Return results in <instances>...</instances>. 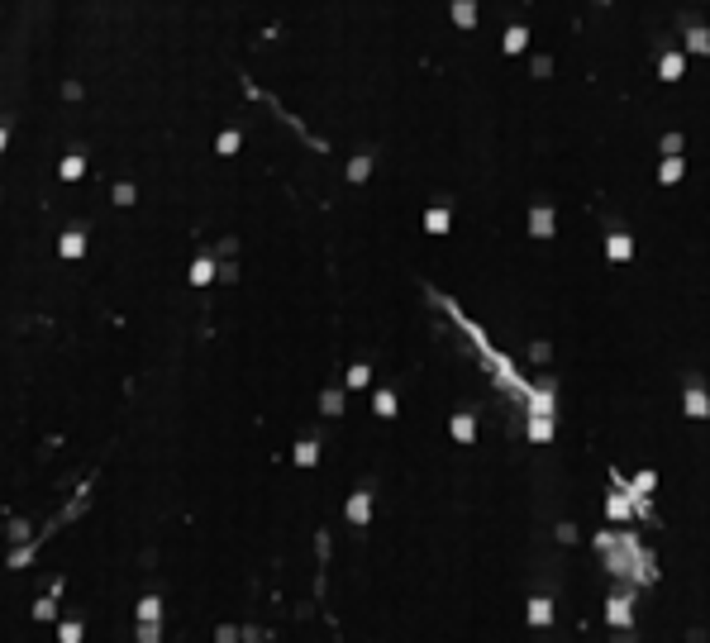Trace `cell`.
<instances>
[{
  "label": "cell",
  "mask_w": 710,
  "mask_h": 643,
  "mask_svg": "<svg viewBox=\"0 0 710 643\" xmlns=\"http://www.w3.org/2000/svg\"><path fill=\"white\" fill-rule=\"evenodd\" d=\"M5 143H10V119H0V153H5Z\"/></svg>",
  "instance_id": "d590c367"
},
{
  "label": "cell",
  "mask_w": 710,
  "mask_h": 643,
  "mask_svg": "<svg viewBox=\"0 0 710 643\" xmlns=\"http://www.w3.org/2000/svg\"><path fill=\"white\" fill-rule=\"evenodd\" d=\"M110 200H114V205H134V200H138V191L129 186V182H114V191H110Z\"/></svg>",
  "instance_id": "4dcf8cb0"
},
{
  "label": "cell",
  "mask_w": 710,
  "mask_h": 643,
  "mask_svg": "<svg viewBox=\"0 0 710 643\" xmlns=\"http://www.w3.org/2000/svg\"><path fill=\"white\" fill-rule=\"evenodd\" d=\"M396 410H401V396H396L391 386H377V391H372V415H377V420H396Z\"/></svg>",
  "instance_id": "8fae6325"
},
{
  "label": "cell",
  "mask_w": 710,
  "mask_h": 643,
  "mask_svg": "<svg viewBox=\"0 0 710 643\" xmlns=\"http://www.w3.org/2000/svg\"><path fill=\"white\" fill-rule=\"evenodd\" d=\"M367 177H372V153H357V158L348 162V182L357 186V182H367Z\"/></svg>",
  "instance_id": "4316f807"
},
{
  "label": "cell",
  "mask_w": 710,
  "mask_h": 643,
  "mask_svg": "<svg viewBox=\"0 0 710 643\" xmlns=\"http://www.w3.org/2000/svg\"><path fill=\"white\" fill-rule=\"evenodd\" d=\"M320 410H325L329 420H339L343 415V386H325L320 391Z\"/></svg>",
  "instance_id": "44dd1931"
},
{
  "label": "cell",
  "mask_w": 710,
  "mask_h": 643,
  "mask_svg": "<svg viewBox=\"0 0 710 643\" xmlns=\"http://www.w3.org/2000/svg\"><path fill=\"white\" fill-rule=\"evenodd\" d=\"M138 643H163V624H138Z\"/></svg>",
  "instance_id": "d6a6232c"
},
{
  "label": "cell",
  "mask_w": 710,
  "mask_h": 643,
  "mask_svg": "<svg viewBox=\"0 0 710 643\" xmlns=\"http://www.w3.org/2000/svg\"><path fill=\"white\" fill-rule=\"evenodd\" d=\"M524 619H529V629H548V624H553V600H548V596H529Z\"/></svg>",
  "instance_id": "30bf717a"
},
{
  "label": "cell",
  "mask_w": 710,
  "mask_h": 643,
  "mask_svg": "<svg viewBox=\"0 0 710 643\" xmlns=\"http://www.w3.org/2000/svg\"><path fill=\"white\" fill-rule=\"evenodd\" d=\"M34 553H38V538H29V543H20V548L10 553V567H29V563H34Z\"/></svg>",
  "instance_id": "f1b7e54d"
},
{
  "label": "cell",
  "mask_w": 710,
  "mask_h": 643,
  "mask_svg": "<svg viewBox=\"0 0 710 643\" xmlns=\"http://www.w3.org/2000/svg\"><path fill=\"white\" fill-rule=\"evenodd\" d=\"M686 53L696 57H710V29L696 24V20H686Z\"/></svg>",
  "instance_id": "9a60e30c"
},
{
  "label": "cell",
  "mask_w": 710,
  "mask_h": 643,
  "mask_svg": "<svg viewBox=\"0 0 710 643\" xmlns=\"http://www.w3.org/2000/svg\"><path fill=\"white\" fill-rule=\"evenodd\" d=\"M682 148H686V138L677 134V129H667V134L658 138V153H663V158H682Z\"/></svg>",
  "instance_id": "484cf974"
},
{
  "label": "cell",
  "mask_w": 710,
  "mask_h": 643,
  "mask_svg": "<svg viewBox=\"0 0 710 643\" xmlns=\"http://www.w3.org/2000/svg\"><path fill=\"white\" fill-rule=\"evenodd\" d=\"M82 634H86L82 619H62V629H57V639H62V643H82Z\"/></svg>",
  "instance_id": "f546056e"
},
{
  "label": "cell",
  "mask_w": 710,
  "mask_h": 643,
  "mask_svg": "<svg viewBox=\"0 0 710 643\" xmlns=\"http://www.w3.org/2000/svg\"><path fill=\"white\" fill-rule=\"evenodd\" d=\"M343 519H348V524H357V529L372 519V491H367V486L348 496V505H343Z\"/></svg>",
  "instance_id": "8992f818"
},
{
  "label": "cell",
  "mask_w": 710,
  "mask_h": 643,
  "mask_svg": "<svg viewBox=\"0 0 710 643\" xmlns=\"http://www.w3.org/2000/svg\"><path fill=\"white\" fill-rule=\"evenodd\" d=\"M591 548H596V558H601V567L610 572V577L629 582V591H634V586H653L658 577H663L658 553H653V548H644L629 529H625V534H620V529H596V534H591Z\"/></svg>",
  "instance_id": "6da1fadb"
},
{
  "label": "cell",
  "mask_w": 710,
  "mask_h": 643,
  "mask_svg": "<svg viewBox=\"0 0 710 643\" xmlns=\"http://www.w3.org/2000/svg\"><path fill=\"white\" fill-rule=\"evenodd\" d=\"M239 148H244V129H224V134L215 138V153H219V158H234Z\"/></svg>",
  "instance_id": "cb8c5ba5"
},
{
  "label": "cell",
  "mask_w": 710,
  "mask_h": 643,
  "mask_svg": "<svg viewBox=\"0 0 710 643\" xmlns=\"http://www.w3.org/2000/svg\"><path fill=\"white\" fill-rule=\"evenodd\" d=\"M134 619H138V624H163V596L148 591V596L134 605Z\"/></svg>",
  "instance_id": "5bb4252c"
},
{
  "label": "cell",
  "mask_w": 710,
  "mask_h": 643,
  "mask_svg": "<svg viewBox=\"0 0 710 643\" xmlns=\"http://www.w3.org/2000/svg\"><path fill=\"white\" fill-rule=\"evenodd\" d=\"M605 624H610V629H629V624H634V591H610V596H605Z\"/></svg>",
  "instance_id": "3957f363"
},
{
  "label": "cell",
  "mask_w": 710,
  "mask_h": 643,
  "mask_svg": "<svg viewBox=\"0 0 710 643\" xmlns=\"http://www.w3.org/2000/svg\"><path fill=\"white\" fill-rule=\"evenodd\" d=\"M57 253L67 258V263H77V258H86V229L82 224H72L62 239H57Z\"/></svg>",
  "instance_id": "9c48e42d"
},
{
  "label": "cell",
  "mask_w": 710,
  "mask_h": 643,
  "mask_svg": "<svg viewBox=\"0 0 710 643\" xmlns=\"http://www.w3.org/2000/svg\"><path fill=\"white\" fill-rule=\"evenodd\" d=\"M57 177H62V182H82V177H86V153H82V148H72L67 158L57 162Z\"/></svg>",
  "instance_id": "2e32d148"
},
{
  "label": "cell",
  "mask_w": 710,
  "mask_h": 643,
  "mask_svg": "<svg viewBox=\"0 0 710 643\" xmlns=\"http://www.w3.org/2000/svg\"><path fill=\"white\" fill-rule=\"evenodd\" d=\"M34 619H38V624L57 619V596H38V600H34Z\"/></svg>",
  "instance_id": "83f0119b"
},
{
  "label": "cell",
  "mask_w": 710,
  "mask_h": 643,
  "mask_svg": "<svg viewBox=\"0 0 710 643\" xmlns=\"http://www.w3.org/2000/svg\"><path fill=\"white\" fill-rule=\"evenodd\" d=\"M634 258V234L629 229H610L605 234V263H629Z\"/></svg>",
  "instance_id": "5b68a950"
},
{
  "label": "cell",
  "mask_w": 710,
  "mask_h": 643,
  "mask_svg": "<svg viewBox=\"0 0 710 643\" xmlns=\"http://www.w3.org/2000/svg\"><path fill=\"white\" fill-rule=\"evenodd\" d=\"M448 434H453V443H477V420H472V410H458V415L448 420Z\"/></svg>",
  "instance_id": "7c38bea8"
},
{
  "label": "cell",
  "mask_w": 710,
  "mask_h": 643,
  "mask_svg": "<svg viewBox=\"0 0 710 643\" xmlns=\"http://www.w3.org/2000/svg\"><path fill=\"white\" fill-rule=\"evenodd\" d=\"M629 491H634L644 505H653V496H658V472H653V467H639V472L629 477Z\"/></svg>",
  "instance_id": "ba28073f"
},
{
  "label": "cell",
  "mask_w": 710,
  "mask_h": 643,
  "mask_svg": "<svg viewBox=\"0 0 710 643\" xmlns=\"http://www.w3.org/2000/svg\"><path fill=\"white\" fill-rule=\"evenodd\" d=\"M524 229H529V239L548 243L553 234H558V210H553L548 200H539V205H529V219H524Z\"/></svg>",
  "instance_id": "277c9868"
},
{
  "label": "cell",
  "mask_w": 710,
  "mask_h": 643,
  "mask_svg": "<svg viewBox=\"0 0 710 643\" xmlns=\"http://www.w3.org/2000/svg\"><path fill=\"white\" fill-rule=\"evenodd\" d=\"M658 77L663 81H682L686 77V53L682 48H663V53H658Z\"/></svg>",
  "instance_id": "52a82bcc"
},
{
  "label": "cell",
  "mask_w": 710,
  "mask_h": 643,
  "mask_svg": "<svg viewBox=\"0 0 710 643\" xmlns=\"http://www.w3.org/2000/svg\"><path fill=\"white\" fill-rule=\"evenodd\" d=\"M424 229H429V234H448V229H453V210H448L443 200L429 205V210H424Z\"/></svg>",
  "instance_id": "e0dca14e"
},
{
  "label": "cell",
  "mask_w": 710,
  "mask_h": 643,
  "mask_svg": "<svg viewBox=\"0 0 710 643\" xmlns=\"http://www.w3.org/2000/svg\"><path fill=\"white\" fill-rule=\"evenodd\" d=\"M529 48V24H510L505 34H501V53L505 57H519Z\"/></svg>",
  "instance_id": "4fadbf2b"
},
{
  "label": "cell",
  "mask_w": 710,
  "mask_h": 643,
  "mask_svg": "<svg viewBox=\"0 0 710 643\" xmlns=\"http://www.w3.org/2000/svg\"><path fill=\"white\" fill-rule=\"evenodd\" d=\"M529 72H534V77H548V72H553V57H548V53H534V57H529Z\"/></svg>",
  "instance_id": "1f68e13d"
},
{
  "label": "cell",
  "mask_w": 710,
  "mask_h": 643,
  "mask_svg": "<svg viewBox=\"0 0 710 643\" xmlns=\"http://www.w3.org/2000/svg\"><path fill=\"white\" fill-rule=\"evenodd\" d=\"M553 534H558V543H577V524H572V519H558Z\"/></svg>",
  "instance_id": "836d02e7"
},
{
  "label": "cell",
  "mask_w": 710,
  "mask_h": 643,
  "mask_svg": "<svg viewBox=\"0 0 710 643\" xmlns=\"http://www.w3.org/2000/svg\"><path fill=\"white\" fill-rule=\"evenodd\" d=\"M553 434H558L553 420H524V438L529 443H553Z\"/></svg>",
  "instance_id": "7402d4cb"
},
{
  "label": "cell",
  "mask_w": 710,
  "mask_h": 643,
  "mask_svg": "<svg viewBox=\"0 0 710 643\" xmlns=\"http://www.w3.org/2000/svg\"><path fill=\"white\" fill-rule=\"evenodd\" d=\"M215 276H219L215 258H195V263H191V286H210Z\"/></svg>",
  "instance_id": "603a6c76"
},
{
  "label": "cell",
  "mask_w": 710,
  "mask_h": 643,
  "mask_svg": "<svg viewBox=\"0 0 710 643\" xmlns=\"http://www.w3.org/2000/svg\"><path fill=\"white\" fill-rule=\"evenodd\" d=\"M448 20H453L458 29H477V5H472V0H453V5H448Z\"/></svg>",
  "instance_id": "ffe728a7"
},
{
  "label": "cell",
  "mask_w": 710,
  "mask_h": 643,
  "mask_svg": "<svg viewBox=\"0 0 710 643\" xmlns=\"http://www.w3.org/2000/svg\"><path fill=\"white\" fill-rule=\"evenodd\" d=\"M682 415H686V420H696V424H706V420H710V391H706V381H701V376H686V386H682Z\"/></svg>",
  "instance_id": "7a4b0ae2"
},
{
  "label": "cell",
  "mask_w": 710,
  "mask_h": 643,
  "mask_svg": "<svg viewBox=\"0 0 710 643\" xmlns=\"http://www.w3.org/2000/svg\"><path fill=\"white\" fill-rule=\"evenodd\" d=\"M686 177V158H663L658 162V186H677Z\"/></svg>",
  "instance_id": "ac0fdd59"
},
{
  "label": "cell",
  "mask_w": 710,
  "mask_h": 643,
  "mask_svg": "<svg viewBox=\"0 0 710 643\" xmlns=\"http://www.w3.org/2000/svg\"><path fill=\"white\" fill-rule=\"evenodd\" d=\"M291 457H296V467H315V462H320V434H305Z\"/></svg>",
  "instance_id": "d6986e66"
},
{
  "label": "cell",
  "mask_w": 710,
  "mask_h": 643,
  "mask_svg": "<svg viewBox=\"0 0 710 643\" xmlns=\"http://www.w3.org/2000/svg\"><path fill=\"white\" fill-rule=\"evenodd\" d=\"M367 381H372V367H367V362H353V367L343 372V386H348V391H362Z\"/></svg>",
  "instance_id": "d4e9b609"
},
{
  "label": "cell",
  "mask_w": 710,
  "mask_h": 643,
  "mask_svg": "<svg viewBox=\"0 0 710 643\" xmlns=\"http://www.w3.org/2000/svg\"><path fill=\"white\" fill-rule=\"evenodd\" d=\"M548 353H553V348H548L544 339H539V343H529V362H548Z\"/></svg>",
  "instance_id": "e575fe53"
}]
</instances>
